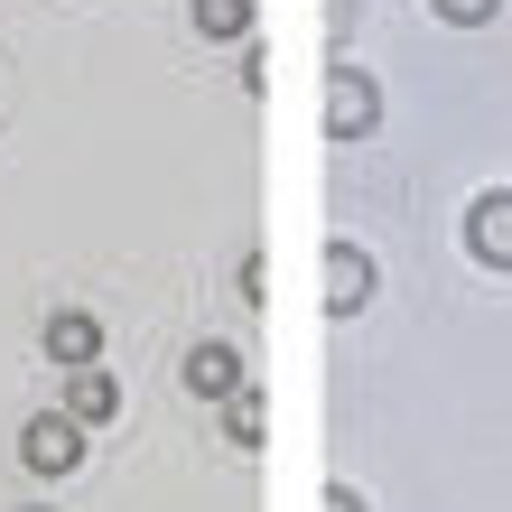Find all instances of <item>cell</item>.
Returning <instances> with one entry per match:
<instances>
[{"instance_id":"6da1fadb","label":"cell","mask_w":512,"mask_h":512,"mask_svg":"<svg viewBox=\"0 0 512 512\" xmlns=\"http://www.w3.org/2000/svg\"><path fill=\"white\" fill-rule=\"evenodd\" d=\"M19 466H28V475H75V466H84V419H75V410L28 419V429H19Z\"/></svg>"},{"instance_id":"7a4b0ae2","label":"cell","mask_w":512,"mask_h":512,"mask_svg":"<svg viewBox=\"0 0 512 512\" xmlns=\"http://www.w3.org/2000/svg\"><path fill=\"white\" fill-rule=\"evenodd\" d=\"M187 391H196V401H233V391H243V354L205 336V345L187 354Z\"/></svg>"},{"instance_id":"3957f363","label":"cell","mask_w":512,"mask_h":512,"mask_svg":"<svg viewBox=\"0 0 512 512\" xmlns=\"http://www.w3.org/2000/svg\"><path fill=\"white\" fill-rule=\"evenodd\" d=\"M466 243H475V261H494V270H512V196H485L466 215Z\"/></svg>"},{"instance_id":"277c9868","label":"cell","mask_w":512,"mask_h":512,"mask_svg":"<svg viewBox=\"0 0 512 512\" xmlns=\"http://www.w3.org/2000/svg\"><path fill=\"white\" fill-rule=\"evenodd\" d=\"M382 122V103H373V84L364 75H336V94H326V131H345V140H364Z\"/></svg>"},{"instance_id":"5b68a950","label":"cell","mask_w":512,"mask_h":512,"mask_svg":"<svg viewBox=\"0 0 512 512\" xmlns=\"http://www.w3.org/2000/svg\"><path fill=\"white\" fill-rule=\"evenodd\" d=\"M47 354H56V364H94V354H103V317H84V308H66V317H47Z\"/></svg>"},{"instance_id":"8992f818","label":"cell","mask_w":512,"mask_h":512,"mask_svg":"<svg viewBox=\"0 0 512 512\" xmlns=\"http://www.w3.org/2000/svg\"><path fill=\"white\" fill-rule=\"evenodd\" d=\"M364 298H373V261L336 243V252H326V308L345 317V308H364Z\"/></svg>"},{"instance_id":"52a82bcc","label":"cell","mask_w":512,"mask_h":512,"mask_svg":"<svg viewBox=\"0 0 512 512\" xmlns=\"http://www.w3.org/2000/svg\"><path fill=\"white\" fill-rule=\"evenodd\" d=\"M66 410L84 419V429H103V419H122V382L84 364V373H75V391H66Z\"/></svg>"},{"instance_id":"ba28073f","label":"cell","mask_w":512,"mask_h":512,"mask_svg":"<svg viewBox=\"0 0 512 512\" xmlns=\"http://www.w3.org/2000/svg\"><path fill=\"white\" fill-rule=\"evenodd\" d=\"M196 28H205V38H243V28H252V0H196Z\"/></svg>"},{"instance_id":"9c48e42d","label":"cell","mask_w":512,"mask_h":512,"mask_svg":"<svg viewBox=\"0 0 512 512\" xmlns=\"http://www.w3.org/2000/svg\"><path fill=\"white\" fill-rule=\"evenodd\" d=\"M224 429H233V447L261 438V401H252V391H233V401H224Z\"/></svg>"},{"instance_id":"30bf717a","label":"cell","mask_w":512,"mask_h":512,"mask_svg":"<svg viewBox=\"0 0 512 512\" xmlns=\"http://www.w3.org/2000/svg\"><path fill=\"white\" fill-rule=\"evenodd\" d=\"M429 10H438L447 28H475V19H494V10H503V0H429Z\"/></svg>"},{"instance_id":"8fae6325","label":"cell","mask_w":512,"mask_h":512,"mask_svg":"<svg viewBox=\"0 0 512 512\" xmlns=\"http://www.w3.org/2000/svg\"><path fill=\"white\" fill-rule=\"evenodd\" d=\"M326 512H364V494H326Z\"/></svg>"},{"instance_id":"7c38bea8","label":"cell","mask_w":512,"mask_h":512,"mask_svg":"<svg viewBox=\"0 0 512 512\" xmlns=\"http://www.w3.org/2000/svg\"><path fill=\"white\" fill-rule=\"evenodd\" d=\"M28 512H38V503H28Z\"/></svg>"}]
</instances>
